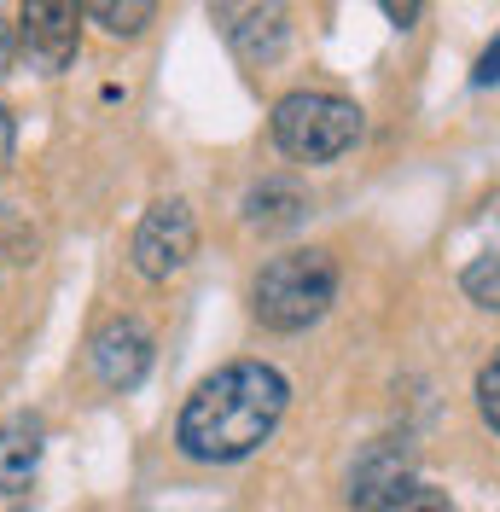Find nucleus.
I'll return each mask as SVG.
<instances>
[{
  "label": "nucleus",
  "mask_w": 500,
  "mask_h": 512,
  "mask_svg": "<svg viewBox=\"0 0 500 512\" xmlns=\"http://www.w3.org/2000/svg\"><path fill=\"white\" fill-rule=\"evenodd\" d=\"M285 379L268 361H233L198 384L181 408L175 425V443L187 448L192 460L204 466H227V460H245L250 448H262L274 437V425L285 414Z\"/></svg>",
  "instance_id": "obj_1"
},
{
  "label": "nucleus",
  "mask_w": 500,
  "mask_h": 512,
  "mask_svg": "<svg viewBox=\"0 0 500 512\" xmlns=\"http://www.w3.org/2000/svg\"><path fill=\"white\" fill-rule=\"evenodd\" d=\"M338 297V262L326 251H285L274 256L256 286H250V309L268 332H303L332 309Z\"/></svg>",
  "instance_id": "obj_2"
},
{
  "label": "nucleus",
  "mask_w": 500,
  "mask_h": 512,
  "mask_svg": "<svg viewBox=\"0 0 500 512\" xmlns=\"http://www.w3.org/2000/svg\"><path fill=\"white\" fill-rule=\"evenodd\" d=\"M361 140V111L338 94H285L274 105V146L297 163H332Z\"/></svg>",
  "instance_id": "obj_3"
},
{
  "label": "nucleus",
  "mask_w": 500,
  "mask_h": 512,
  "mask_svg": "<svg viewBox=\"0 0 500 512\" xmlns=\"http://www.w3.org/2000/svg\"><path fill=\"white\" fill-rule=\"evenodd\" d=\"M192 245H198V227H192V210L181 198H157L152 210L140 216L134 227V268L146 274V280H169V274H181L187 268Z\"/></svg>",
  "instance_id": "obj_4"
},
{
  "label": "nucleus",
  "mask_w": 500,
  "mask_h": 512,
  "mask_svg": "<svg viewBox=\"0 0 500 512\" xmlns=\"http://www.w3.org/2000/svg\"><path fill=\"white\" fill-rule=\"evenodd\" d=\"M413 489V454L396 437L367 443V454L349 466V507L355 512H390Z\"/></svg>",
  "instance_id": "obj_5"
},
{
  "label": "nucleus",
  "mask_w": 500,
  "mask_h": 512,
  "mask_svg": "<svg viewBox=\"0 0 500 512\" xmlns=\"http://www.w3.org/2000/svg\"><path fill=\"white\" fill-rule=\"evenodd\" d=\"M88 355H94V373L105 390H134L146 379V367H152V332L134 315H117L94 332Z\"/></svg>",
  "instance_id": "obj_6"
},
{
  "label": "nucleus",
  "mask_w": 500,
  "mask_h": 512,
  "mask_svg": "<svg viewBox=\"0 0 500 512\" xmlns=\"http://www.w3.org/2000/svg\"><path fill=\"white\" fill-rule=\"evenodd\" d=\"M82 12L76 6H64V0H35V6H24V18H18V47H24V59L35 64V70H64V64L76 59V24Z\"/></svg>",
  "instance_id": "obj_7"
},
{
  "label": "nucleus",
  "mask_w": 500,
  "mask_h": 512,
  "mask_svg": "<svg viewBox=\"0 0 500 512\" xmlns=\"http://www.w3.org/2000/svg\"><path fill=\"white\" fill-rule=\"evenodd\" d=\"M41 466V419H6L0 425V495L30 489Z\"/></svg>",
  "instance_id": "obj_8"
},
{
  "label": "nucleus",
  "mask_w": 500,
  "mask_h": 512,
  "mask_svg": "<svg viewBox=\"0 0 500 512\" xmlns=\"http://www.w3.org/2000/svg\"><path fill=\"white\" fill-rule=\"evenodd\" d=\"M245 24H227V41L239 47V59H274L285 47V12L280 6H245Z\"/></svg>",
  "instance_id": "obj_9"
},
{
  "label": "nucleus",
  "mask_w": 500,
  "mask_h": 512,
  "mask_svg": "<svg viewBox=\"0 0 500 512\" xmlns=\"http://www.w3.org/2000/svg\"><path fill=\"white\" fill-rule=\"evenodd\" d=\"M245 216H250V227H262V233L291 227L303 216V192L291 187V181H262V187L245 198Z\"/></svg>",
  "instance_id": "obj_10"
},
{
  "label": "nucleus",
  "mask_w": 500,
  "mask_h": 512,
  "mask_svg": "<svg viewBox=\"0 0 500 512\" xmlns=\"http://www.w3.org/2000/svg\"><path fill=\"white\" fill-rule=\"evenodd\" d=\"M152 0H128V6H117V0H94V6H82V18H94V24H105L111 35H140L146 24H152Z\"/></svg>",
  "instance_id": "obj_11"
},
{
  "label": "nucleus",
  "mask_w": 500,
  "mask_h": 512,
  "mask_svg": "<svg viewBox=\"0 0 500 512\" xmlns=\"http://www.w3.org/2000/svg\"><path fill=\"white\" fill-rule=\"evenodd\" d=\"M460 286H466V297L477 309H500V251L477 256L466 274H460Z\"/></svg>",
  "instance_id": "obj_12"
},
{
  "label": "nucleus",
  "mask_w": 500,
  "mask_h": 512,
  "mask_svg": "<svg viewBox=\"0 0 500 512\" xmlns=\"http://www.w3.org/2000/svg\"><path fill=\"white\" fill-rule=\"evenodd\" d=\"M477 414L489 419V431H500V350L483 361L477 373Z\"/></svg>",
  "instance_id": "obj_13"
},
{
  "label": "nucleus",
  "mask_w": 500,
  "mask_h": 512,
  "mask_svg": "<svg viewBox=\"0 0 500 512\" xmlns=\"http://www.w3.org/2000/svg\"><path fill=\"white\" fill-rule=\"evenodd\" d=\"M390 512H454V507H448V495H442V489H431V483H413V489H407Z\"/></svg>",
  "instance_id": "obj_14"
},
{
  "label": "nucleus",
  "mask_w": 500,
  "mask_h": 512,
  "mask_svg": "<svg viewBox=\"0 0 500 512\" xmlns=\"http://www.w3.org/2000/svg\"><path fill=\"white\" fill-rule=\"evenodd\" d=\"M495 82H500V35L489 41V53L477 59V88H495Z\"/></svg>",
  "instance_id": "obj_15"
},
{
  "label": "nucleus",
  "mask_w": 500,
  "mask_h": 512,
  "mask_svg": "<svg viewBox=\"0 0 500 512\" xmlns=\"http://www.w3.org/2000/svg\"><path fill=\"white\" fill-rule=\"evenodd\" d=\"M12 47H18V35H12V24L0 18V76H6V64H12Z\"/></svg>",
  "instance_id": "obj_16"
},
{
  "label": "nucleus",
  "mask_w": 500,
  "mask_h": 512,
  "mask_svg": "<svg viewBox=\"0 0 500 512\" xmlns=\"http://www.w3.org/2000/svg\"><path fill=\"white\" fill-rule=\"evenodd\" d=\"M12 163V117H6V105H0V169Z\"/></svg>",
  "instance_id": "obj_17"
},
{
  "label": "nucleus",
  "mask_w": 500,
  "mask_h": 512,
  "mask_svg": "<svg viewBox=\"0 0 500 512\" xmlns=\"http://www.w3.org/2000/svg\"><path fill=\"white\" fill-rule=\"evenodd\" d=\"M384 12H390V18H396V24H413V18H419V6H396V0H390V6H384Z\"/></svg>",
  "instance_id": "obj_18"
}]
</instances>
